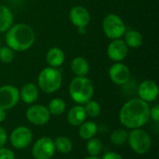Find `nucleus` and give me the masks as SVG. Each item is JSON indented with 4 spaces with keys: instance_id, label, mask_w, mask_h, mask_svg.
<instances>
[{
    "instance_id": "nucleus-21",
    "label": "nucleus",
    "mask_w": 159,
    "mask_h": 159,
    "mask_svg": "<svg viewBox=\"0 0 159 159\" xmlns=\"http://www.w3.org/2000/svg\"><path fill=\"white\" fill-rule=\"evenodd\" d=\"M98 126L93 121H85L83 122L78 129V134L83 140H89L97 134Z\"/></svg>"
},
{
    "instance_id": "nucleus-12",
    "label": "nucleus",
    "mask_w": 159,
    "mask_h": 159,
    "mask_svg": "<svg viewBox=\"0 0 159 159\" xmlns=\"http://www.w3.org/2000/svg\"><path fill=\"white\" fill-rule=\"evenodd\" d=\"M109 77L116 85H126L130 79V70L122 61L115 62L109 69Z\"/></svg>"
},
{
    "instance_id": "nucleus-3",
    "label": "nucleus",
    "mask_w": 159,
    "mask_h": 159,
    "mask_svg": "<svg viewBox=\"0 0 159 159\" xmlns=\"http://www.w3.org/2000/svg\"><path fill=\"white\" fill-rule=\"evenodd\" d=\"M69 94L75 103L83 105L92 99L94 86L87 76H75L70 83Z\"/></svg>"
},
{
    "instance_id": "nucleus-30",
    "label": "nucleus",
    "mask_w": 159,
    "mask_h": 159,
    "mask_svg": "<svg viewBox=\"0 0 159 159\" xmlns=\"http://www.w3.org/2000/svg\"><path fill=\"white\" fill-rule=\"evenodd\" d=\"M102 159H124L121 155H119L118 153L116 152H108L106 154L103 155Z\"/></svg>"
},
{
    "instance_id": "nucleus-20",
    "label": "nucleus",
    "mask_w": 159,
    "mask_h": 159,
    "mask_svg": "<svg viewBox=\"0 0 159 159\" xmlns=\"http://www.w3.org/2000/svg\"><path fill=\"white\" fill-rule=\"evenodd\" d=\"M125 43L130 48H138L143 43V34L136 30H127L124 34Z\"/></svg>"
},
{
    "instance_id": "nucleus-23",
    "label": "nucleus",
    "mask_w": 159,
    "mask_h": 159,
    "mask_svg": "<svg viewBox=\"0 0 159 159\" xmlns=\"http://www.w3.org/2000/svg\"><path fill=\"white\" fill-rule=\"evenodd\" d=\"M48 110L52 116H61L66 110V103L61 98H54L49 102Z\"/></svg>"
},
{
    "instance_id": "nucleus-25",
    "label": "nucleus",
    "mask_w": 159,
    "mask_h": 159,
    "mask_svg": "<svg viewBox=\"0 0 159 159\" xmlns=\"http://www.w3.org/2000/svg\"><path fill=\"white\" fill-rule=\"evenodd\" d=\"M86 148H87V151H88V153H89V156L98 157L102 153V143L98 138L93 137V138L88 140Z\"/></svg>"
},
{
    "instance_id": "nucleus-5",
    "label": "nucleus",
    "mask_w": 159,
    "mask_h": 159,
    "mask_svg": "<svg viewBox=\"0 0 159 159\" xmlns=\"http://www.w3.org/2000/svg\"><path fill=\"white\" fill-rule=\"evenodd\" d=\"M130 149L137 155H145L147 154L152 146V140L150 135L141 129H134L129 132L128 140Z\"/></svg>"
},
{
    "instance_id": "nucleus-18",
    "label": "nucleus",
    "mask_w": 159,
    "mask_h": 159,
    "mask_svg": "<svg viewBox=\"0 0 159 159\" xmlns=\"http://www.w3.org/2000/svg\"><path fill=\"white\" fill-rule=\"evenodd\" d=\"M71 70L75 76H87L89 72V64L83 57H75L71 61Z\"/></svg>"
},
{
    "instance_id": "nucleus-14",
    "label": "nucleus",
    "mask_w": 159,
    "mask_h": 159,
    "mask_svg": "<svg viewBox=\"0 0 159 159\" xmlns=\"http://www.w3.org/2000/svg\"><path fill=\"white\" fill-rule=\"evenodd\" d=\"M137 92L141 100L144 101L147 103L153 102L158 97V86L153 80H144L139 85Z\"/></svg>"
},
{
    "instance_id": "nucleus-2",
    "label": "nucleus",
    "mask_w": 159,
    "mask_h": 159,
    "mask_svg": "<svg viewBox=\"0 0 159 159\" xmlns=\"http://www.w3.org/2000/svg\"><path fill=\"white\" fill-rule=\"evenodd\" d=\"M5 40L7 46L12 50L21 52L33 47L35 41V33L30 25L17 23L6 32Z\"/></svg>"
},
{
    "instance_id": "nucleus-29",
    "label": "nucleus",
    "mask_w": 159,
    "mask_h": 159,
    "mask_svg": "<svg viewBox=\"0 0 159 159\" xmlns=\"http://www.w3.org/2000/svg\"><path fill=\"white\" fill-rule=\"evenodd\" d=\"M150 118H152L155 122L159 121V105L156 104L152 108H150Z\"/></svg>"
},
{
    "instance_id": "nucleus-4",
    "label": "nucleus",
    "mask_w": 159,
    "mask_h": 159,
    "mask_svg": "<svg viewBox=\"0 0 159 159\" xmlns=\"http://www.w3.org/2000/svg\"><path fill=\"white\" fill-rule=\"evenodd\" d=\"M62 75L58 68L46 67L38 75L37 84L38 88L48 94L56 92L61 86Z\"/></svg>"
},
{
    "instance_id": "nucleus-7",
    "label": "nucleus",
    "mask_w": 159,
    "mask_h": 159,
    "mask_svg": "<svg viewBox=\"0 0 159 159\" xmlns=\"http://www.w3.org/2000/svg\"><path fill=\"white\" fill-rule=\"evenodd\" d=\"M69 19L71 22L77 28L80 34H86L87 26L91 20L89 11L83 6H75L70 9Z\"/></svg>"
},
{
    "instance_id": "nucleus-27",
    "label": "nucleus",
    "mask_w": 159,
    "mask_h": 159,
    "mask_svg": "<svg viewBox=\"0 0 159 159\" xmlns=\"http://www.w3.org/2000/svg\"><path fill=\"white\" fill-rule=\"evenodd\" d=\"M14 50H12L9 47H0V61L4 63H9L14 60Z\"/></svg>"
},
{
    "instance_id": "nucleus-19",
    "label": "nucleus",
    "mask_w": 159,
    "mask_h": 159,
    "mask_svg": "<svg viewBox=\"0 0 159 159\" xmlns=\"http://www.w3.org/2000/svg\"><path fill=\"white\" fill-rule=\"evenodd\" d=\"M13 13L6 6L0 5V33H6L13 25Z\"/></svg>"
},
{
    "instance_id": "nucleus-26",
    "label": "nucleus",
    "mask_w": 159,
    "mask_h": 159,
    "mask_svg": "<svg viewBox=\"0 0 159 159\" xmlns=\"http://www.w3.org/2000/svg\"><path fill=\"white\" fill-rule=\"evenodd\" d=\"M84 109H85L87 116H89V117L94 118V117L99 116L101 114V105L96 101L90 100L88 102H86Z\"/></svg>"
},
{
    "instance_id": "nucleus-11",
    "label": "nucleus",
    "mask_w": 159,
    "mask_h": 159,
    "mask_svg": "<svg viewBox=\"0 0 159 159\" xmlns=\"http://www.w3.org/2000/svg\"><path fill=\"white\" fill-rule=\"evenodd\" d=\"M20 101V91L12 85H4L0 87V108L10 110L14 108Z\"/></svg>"
},
{
    "instance_id": "nucleus-6",
    "label": "nucleus",
    "mask_w": 159,
    "mask_h": 159,
    "mask_svg": "<svg viewBox=\"0 0 159 159\" xmlns=\"http://www.w3.org/2000/svg\"><path fill=\"white\" fill-rule=\"evenodd\" d=\"M102 30L108 38L114 40L121 38L127 31V27L118 15L109 14L102 20Z\"/></svg>"
},
{
    "instance_id": "nucleus-28",
    "label": "nucleus",
    "mask_w": 159,
    "mask_h": 159,
    "mask_svg": "<svg viewBox=\"0 0 159 159\" xmlns=\"http://www.w3.org/2000/svg\"><path fill=\"white\" fill-rule=\"evenodd\" d=\"M0 159H15V154L7 147H0Z\"/></svg>"
},
{
    "instance_id": "nucleus-17",
    "label": "nucleus",
    "mask_w": 159,
    "mask_h": 159,
    "mask_svg": "<svg viewBox=\"0 0 159 159\" xmlns=\"http://www.w3.org/2000/svg\"><path fill=\"white\" fill-rule=\"evenodd\" d=\"M65 60V55L62 49L60 48L54 47L48 50L46 54V61L49 65V67L58 68L62 65Z\"/></svg>"
},
{
    "instance_id": "nucleus-34",
    "label": "nucleus",
    "mask_w": 159,
    "mask_h": 159,
    "mask_svg": "<svg viewBox=\"0 0 159 159\" xmlns=\"http://www.w3.org/2000/svg\"><path fill=\"white\" fill-rule=\"evenodd\" d=\"M0 47H1V38H0Z\"/></svg>"
},
{
    "instance_id": "nucleus-22",
    "label": "nucleus",
    "mask_w": 159,
    "mask_h": 159,
    "mask_svg": "<svg viewBox=\"0 0 159 159\" xmlns=\"http://www.w3.org/2000/svg\"><path fill=\"white\" fill-rule=\"evenodd\" d=\"M53 141H54L56 151H58L59 153L62 155L69 154L73 149V143L66 136H58Z\"/></svg>"
},
{
    "instance_id": "nucleus-24",
    "label": "nucleus",
    "mask_w": 159,
    "mask_h": 159,
    "mask_svg": "<svg viewBox=\"0 0 159 159\" xmlns=\"http://www.w3.org/2000/svg\"><path fill=\"white\" fill-rule=\"evenodd\" d=\"M129 132L125 129H115L110 135V141L113 144L116 146L123 145L128 140Z\"/></svg>"
},
{
    "instance_id": "nucleus-10",
    "label": "nucleus",
    "mask_w": 159,
    "mask_h": 159,
    "mask_svg": "<svg viewBox=\"0 0 159 159\" xmlns=\"http://www.w3.org/2000/svg\"><path fill=\"white\" fill-rule=\"evenodd\" d=\"M51 115L48 107L42 104H33L26 111L27 120L34 126H44L48 123Z\"/></svg>"
},
{
    "instance_id": "nucleus-33",
    "label": "nucleus",
    "mask_w": 159,
    "mask_h": 159,
    "mask_svg": "<svg viewBox=\"0 0 159 159\" xmlns=\"http://www.w3.org/2000/svg\"><path fill=\"white\" fill-rule=\"evenodd\" d=\"M84 159H101L99 157H92V156H89L87 157H85Z\"/></svg>"
},
{
    "instance_id": "nucleus-13",
    "label": "nucleus",
    "mask_w": 159,
    "mask_h": 159,
    "mask_svg": "<svg viewBox=\"0 0 159 159\" xmlns=\"http://www.w3.org/2000/svg\"><path fill=\"white\" fill-rule=\"evenodd\" d=\"M129 54V47L121 38L114 39L107 47V55L115 62L125 60Z\"/></svg>"
},
{
    "instance_id": "nucleus-16",
    "label": "nucleus",
    "mask_w": 159,
    "mask_h": 159,
    "mask_svg": "<svg viewBox=\"0 0 159 159\" xmlns=\"http://www.w3.org/2000/svg\"><path fill=\"white\" fill-rule=\"evenodd\" d=\"M20 91V99L27 103L32 104L38 99L39 96V90L38 88L34 83H26L24 84Z\"/></svg>"
},
{
    "instance_id": "nucleus-8",
    "label": "nucleus",
    "mask_w": 159,
    "mask_h": 159,
    "mask_svg": "<svg viewBox=\"0 0 159 159\" xmlns=\"http://www.w3.org/2000/svg\"><path fill=\"white\" fill-rule=\"evenodd\" d=\"M33 132L26 126H19L15 128L9 136L11 145L19 150L27 148L33 142Z\"/></svg>"
},
{
    "instance_id": "nucleus-32",
    "label": "nucleus",
    "mask_w": 159,
    "mask_h": 159,
    "mask_svg": "<svg viewBox=\"0 0 159 159\" xmlns=\"http://www.w3.org/2000/svg\"><path fill=\"white\" fill-rule=\"evenodd\" d=\"M6 116H7V113H6V110L0 108V123H2L5 119H6Z\"/></svg>"
},
{
    "instance_id": "nucleus-1",
    "label": "nucleus",
    "mask_w": 159,
    "mask_h": 159,
    "mask_svg": "<svg viewBox=\"0 0 159 159\" xmlns=\"http://www.w3.org/2000/svg\"><path fill=\"white\" fill-rule=\"evenodd\" d=\"M118 118L127 129H141L150 119V106L140 98L130 99L121 107Z\"/></svg>"
},
{
    "instance_id": "nucleus-9",
    "label": "nucleus",
    "mask_w": 159,
    "mask_h": 159,
    "mask_svg": "<svg viewBox=\"0 0 159 159\" xmlns=\"http://www.w3.org/2000/svg\"><path fill=\"white\" fill-rule=\"evenodd\" d=\"M55 152L54 141L49 137L38 139L32 147V155L34 159H51Z\"/></svg>"
},
{
    "instance_id": "nucleus-15",
    "label": "nucleus",
    "mask_w": 159,
    "mask_h": 159,
    "mask_svg": "<svg viewBox=\"0 0 159 159\" xmlns=\"http://www.w3.org/2000/svg\"><path fill=\"white\" fill-rule=\"evenodd\" d=\"M87 115L84 106L76 104L73 106L67 113V122L73 127H79L86 121Z\"/></svg>"
},
{
    "instance_id": "nucleus-31",
    "label": "nucleus",
    "mask_w": 159,
    "mask_h": 159,
    "mask_svg": "<svg viewBox=\"0 0 159 159\" xmlns=\"http://www.w3.org/2000/svg\"><path fill=\"white\" fill-rule=\"evenodd\" d=\"M7 140V135L4 128L0 127V147H4Z\"/></svg>"
}]
</instances>
